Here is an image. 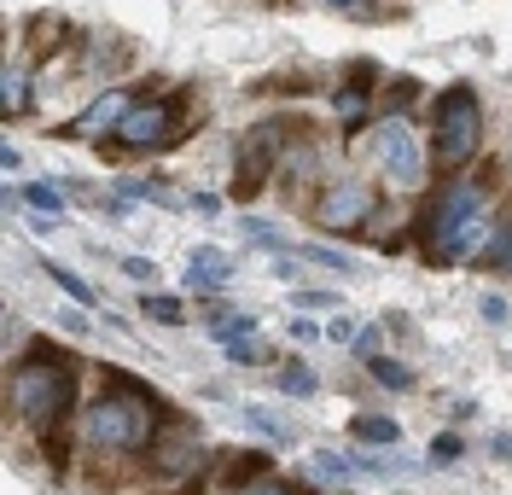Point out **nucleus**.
Returning <instances> with one entry per match:
<instances>
[{
	"label": "nucleus",
	"mask_w": 512,
	"mask_h": 495,
	"mask_svg": "<svg viewBox=\"0 0 512 495\" xmlns=\"http://www.w3.org/2000/svg\"><path fill=\"white\" fill-rule=\"evenodd\" d=\"M24 204L41 210V216H59V222H64V193L53 187V181H30V187H24Z\"/></svg>",
	"instance_id": "18"
},
{
	"label": "nucleus",
	"mask_w": 512,
	"mask_h": 495,
	"mask_svg": "<svg viewBox=\"0 0 512 495\" xmlns=\"http://www.w3.org/2000/svg\"><path fill=\"white\" fill-rule=\"evenodd\" d=\"M478 140H483V105L472 94V82H454L431 99V152H437V164L454 169L472 164Z\"/></svg>",
	"instance_id": "4"
},
{
	"label": "nucleus",
	"mask_w": 512,
	"mask_h": 495,
	"mask_svg": "<svg viewBox=\"0 0 512 495\" xmlns=\"http://www.w3.org/2000/svg\"><path fill=\"white\" fill-rule=\"evenodd\" d=\"M181 134H187V105H181V94H158V99H134V111H128L123 129H117V146H128V152H163Z\"/></svg>",
	"instance_id": "5"
},
{
	"label": "nucleus",
	"mask_w": 512,
	"mask_h": 495,
	"mask_svg": "<svg viewBox=\"0 0 512 495\" xmlns=\"http://www.w3.org/2000/svg\"><path fill=\"white\" fill-rule=\"evenodd\" d=\"M483 233H489V216H483V187L478 181H448L431 216H425V239H431V257L443 263H460V257H478Z\"/></svg>",
	"instance_id": "3"
},
{
	"label": "nucleus",
	"mask_w": 512,
	"mask_h": 495,
	"mask_svg": "<svg viewBox=\"0 0 512 495\" xmlns=\"http://www.w3.org/2000/svg\"><path fill=\"white\" fill-rule=\"evenodd\" d=\"M140 309H146V321H158V327H181V321H187L181 297H169V292H152L146 303H140Z\"/></svg>",
	"instance_id": "17"
},
{
	"label": "nucleus",
	"mask_w": 512,
	"mask_h": 495,
	"mask_svg": "<svg viewBox=\"0 0 512 495\" xmlns=\"http://www.w3.org/2000/svg\"><path fill=\"white\" fill-rule=\"evenodd\" d=\"M251 495H297L291 484H262V490H251Z\"/></svg>",
	"instance_id": "39"
},
{
	"label": "nucleus",
	"mask_w": 512,
	"mask_h": 495,
	"mask_svg": "<svg viewBox=\"0 0 512 495\" xmlns=\"http://www.w3.org/2000/svg\"><path fill=\"white\" fill-rule=\"evenodd\" d=\"M326 338H332V344H355V327L344 315H332V321H326Z\"/></svg>",
	"instance_id": "32"
},
{
	"label": "nucleus",
	"mask_w": 512,
	"mask_h": 495,
	"mask_svg": "<svg viewBox=\"0 0 512 495\" xmlns=\"http://www.w3.org/2000/svg\"><path fill=\"white\" fill-rule=\"evenodd\" d=\"M367 373H373L379 385H390V391H408V385H414V367L390 362V356H367Z\"/></svg>",
	"instance_id": "19"
},
{
	"label": "nucleus",
	"mask_w": 512,
	"mask_h": 495,
	"mask_svg": "<svg viewBox=\"0 0 512 495\" xmlns=\"http://www.w3.org/2000/svg\"><path fill=\"white\" fill-rule=\"evenodd\" d=\"M0 111L6 117H24L30 111V59L24 53L6 59V70H0Z\"/></svg>",
	"instance_id": "13"
},
{
	"label": "nucleus",
	"mask_w": 512,
	"mask_h": 495,
	"mask_svg": "<svg viewBox=\"0 0 512 495\" xmlns=\"http://www.w3.org/2000/svg\"><path fill=\"white\" fill-rule=\"evenodd\" d=\"M210 332H216L222 344H233V338H256V315H245V309H227V303H216V309H210Z\"/></svg>",
	"instance_id": "15"
},
{
	"label": "nucleus",
	"mask_w": 512,
	"mask_h": 495,
	"mask_svg": "<svg viewBox=\"0 0 512 495\" xmlns=\"http://www.w3.org/2000/svg\"><path fill=\"white\" fill-rule=\"evenodd\" d=\"M332 6H338V12H373L367 0H332Z\"/></svg>",
	"instance_id": "38"
},
{
	"label": "nucleus",
	"mask_w": 512,
	"mask_h": 495,
	"mask_svg": "<svg viewBox=\"0 0 512 495\" xmlns=\"http://www.w3.org/2000/svg\"><path fill=\"white\" fill-rule=\"evenodd\" d=\"M227 362L233 367H262L268 362V350H262L256 338H233V344H227Z\"/></svg>",
	"instance_id": "24"
},
{
	"label": "nucleus",
	"mask_w": 512,
	"mask_h": 495,
	"mask_svg": "<svg viewBox=\"0 0 512 495\" xmlns=\"http://www.w3.org/2000/svg\"><path fill=\"white\" fill-rule=\"evenodd\" d=\"M12 402H18V414H24L35 431L64 426L70 408H76V373H70V362H64L59 350L47 356V350L35 344L30 356L12 367Z\"/></svg>",
	"instance_id": "2"
},
{
	"label": "nucleus",
	"mask_w": 512,
	"mask_h": 495,
	"mask_svg": "<svg viewBox=\"0 0 512 495\" xmlns=\"http://www.w3.org/2000/svg\"><path fill=\"white\" fill-rule=\"evenodd\" d=\"M315 472H320V478H332V484H344V478H355L361 466L344 461V455H332V449H320V455H315Z\"/></svg>",
	"instance_id": "23"
},
{
	"label": "nucleus",
	"mask_w": 512,
	"mask_h": 495,
	"mask_svg": "<svg viewBox=\"0 0 512 495\" xmlns=\"http://www.w3.org/2000/svg\"><path fill=\"white\" fill-rule=\"evenodd\" d=\"M0 169H24V152L18 146H0Z\"/></svg>",
	"instance_id": "35"
},
{
	"label": "nucleus",
	"mask_w": 512,
	"mask_h": 495,
	"mask_svg": "<svg viewBox=\"0 0 512 495\" xmlns=\"http://www.w3.org/2000/svg\"><path fill=\"white\" fill-rule=\"evenodd\" d=\"M291 303H297V309H332V315L344 309V303H338L332 292H291Z\"/></svg>",
	"instance_id": "30"
},
{
	"label": "nucleus",
	"mask_w": 512,
	"mask_h": 495,
	"mask_svg": "<svg viewBox=\"0 0 512 495\" xmlns=\"http://www.w3.org/2000/svg\"><path fill=\"white\" fill-rule=\"evenodd\" d=\"M297 257H309V263L332 268V274H355V263H350V257H344V251H326V245H303Z\"/></svg>",
	"instance_id": "25"
},
{
	"label": "nucleus",
	"mask_w": 512,
	"mask_h": 495,
	"mask_svg": "<svg viewBox=\"0 0 512 495\" xmlns=\"http://www.w3.org/2000/svg\"><path fill=\"white\" fill-rule=\"evenodd\" d=\"M239 228L251 233L256 245H280V251H286V233L274 228V222H262V216H239Z\"/></svg>",
	"instance_id": "26"
},
{
	"label": "nucleus",
	"mask_w": 512,
	"mask_h": 495,
	"mask_svg": "<svg viewBox=\"0 0 512 495\" xmlns=\"http://www.w3.org/2000/svg\"><path fill=\"white\" fill-rule=\"evenodd\" d=\"M41 268H47V280H53L59 292H70V297H76V303H94V286H88L82 274H70V268H64V263H41Z\"/></svg>",
	"instance_id": "20"
},
{
	"label": "nucleus",
	"mask_w": 512,
	"mask_h": 495,
	"mask_svg": "<svg viewBox=\"0 0 512 495\" xmlns=\"http://www.w3.org/2000/svg\"><path fill=\"white\" fill-rule=\"evenodd\" d=\"M478 263L483 268H512V222H507V228H495V239L478 251Z\"/></svg>",
	"instance_id": "21"
},
{
	"label": "nucleus",
	"mask_w": 512,
	"mask_h": 495,
	"mask_svg": "<svg viewBox=\"0 0 512 495\" xmlns=\"http://www.w3.org/2000/svg\"><path fill=\"white\" fill-rule=\"evenodd\" d=\"M53 228H59V216H41V210L30 216V233H53Z\"/></svg>",
	"instance_id": "36"
},
{
	"label": "nucleus",
	"mask_w": 512,
	"mask_h": 495,
	"mask_svg": "<svg viewBox=\"0 0 512 495\" xmlns=\"http://www.w3.org/2000/svg\"><path fill=\"white\" fill-rule=\"evenodd\" d=\"M350 88H338L332 94V111L344 117V129H355V123H367V88H373V65H350Z\"/></svg>",
	"instance_id": "12"
},
{
	"label": "nucleus",
	"mask_w": 512,
	"mask_h": 495,
	"mask_svg": "<svg viewBox=\"0 0 512 495\" xmlns=\"http://www.w3.org/2000/svg\"><path fill=\"white\" fill-rule=\"evenodd\" d=\"M478 309H483V321H489V327H507V321H512V309H507V297H501V292H483Z\"/></svg>",
	"instance_id": "27"
},
{
	"label": "nucleus",
	"mask_w": 512,
	"mask_h": 495,
	"mask_svg": "<svg viewBox=\"0 0 512 495\" xmlns=\"http://www.w3.org/2000/svg\"><path fill=\"white\" fill-rule=\"evenodd\" d=\"M274 280H297V263H291L286 251H280V263H274Z\"/></svg>",
	"instance_id": "37"
},
{
	"label": "nucleus",
	"mask_w": 512,
	"mask_h": 495,
	"mask_svg": "<svg viewBox=\"0 0 512 495\" xmlns=\"http://www.w3.org/2000/svg\"><path fill=\"white\" fill-rule=\"evenodd\" d=\"M152 466H158L163 478H175V472L198 466V431H192L187 420H175V414H163L158 437H152Z\"/></svg>",
	"instance_id": "9"
},
{
	"label": "nucleus",
	"mask_w": 512,
	"mask_h": 495,
	"mask_svg": "<svg viewBox=\"0 0 512 495\" xmlns=\"http://www.w3.org/2000/svg\"><path fill=\"white\" fill-rule=\"evenodd\" d=\"M123 274L140 280V286H152V280H158V263H152V257H123Z\"/></svg>",
	"instance_id": "29"
},
{
	"label": "nucleus",
	"mask_w": 512,
	"mask_h": 495,
	"mask_svg": "<svg viewBox=\"0 0 512 495\" xmlns=\"http://www.w3.org/2000/svg\"><path fill=\"white\" fill-rule=\"evenodd\" d=\"M227 280H233V263H227L216 245H198L187 257V286L192 292H222Z\"/></svg>",
	"instance_id": "11"
},
{
	"label": "nucleus",
	"mask_w": 512,
	"mask_h": 495,
	"mask_svg": "<svg viewBox=\"0 0 512 495\" xmlns=\"http://www.w3.org/2000/svg\"><path fill=\"white\" fill-rule=\"evenodd\" d=\"M280 385H286V396H315V373L309 367H286Z\"/></svg>",
	"instance_id": "28"
},
{
	"label": "nucleus",
	"mask_w": 512,
	"mask_h": 495,
	"mask_svg": "<svg viewBox=\"0 0 512 495\" xmlns=\"http://www.w3.org/2000/svg\"><path fill=\"white\" fill-rule=\"evenodd\" d=\"M262 472H268V455H245V461H233V466H227V484H233V490L245 495V484H251V478H262Z\"/></svg>",
	"instance_id": "22"
},
{
	"label": "nucleus",
	"mask_w": 512,
	"mask_h": 495,
	"mask_svg": "<svg viewBox=\"0 0 512 495\" xmlns=\"http://www.w3.org/2000/svg\"><path fill=\"white\" fill-rule=\"evenodd\" d=\"M367 216H373V187H361V181H338L320 198V228L332 233H361Z\"/></svg>",
	"instance_id": "8"
},
{
	"label": "nucleus",
	"mask_w": 512,
	"mask_h": 495,
	"mask_svg": "<svg viewBox=\"0 0 512 495\" xmlns=\"http://www.w3.org/2000/svg\"><path fill=\"white\" fill-rule=\"evenodd\" d=\"M350 431H355V443H367V449H396L402 443V426L390 414H355Z\"/></svg>",
	"instance_id": "14"
},
{
	"label": "nucleus",
	"mask_w": 512,
	"mask_h": 495,
	"mask_svg": "<svg viewBox=\"0 0 512 495\" xmlns=\"http://www.w3.org/2000/svg\"><path fill=\"white\" fill-rule=\"evenodd\" d=\"M192 210H198V216H216V210H222V198H216V193H192Z\"/></svg>",
	"instance_id": "33"
},
{
	"label": "nucleus",
	"mask_w": 512,
	"mask_h": 495,
	"mask_svg": "<svg viewBox=\"0 0 512 495\" xmlns=\"http://www.w3.org/2000/svg\"><path fill=\"white\" fill-rule=\"evenodd\" d=\"M233 193L256 198L268 187V169L286 164V117H268V123H251L239 134V158H233Z\"/></svg>",
	"instance_id": "6"
},
{
	"label": "nucleus",
	"mask_w": 512,
	"mask_h": 495,
	"mask_svg": "<svg viewBox=\"0 0 512 495\" xmlns=\"http://www.w3.org/2000/svg\"><path fill=\"white\" fill-rule=\"evenodd\" d=\"M128 111H134V99H128L123 88H105V94H99L94 105H88V111L76 117V129H70V134H82V140H105V134L123 129Z\"/></svg>",
	"instance_id": "10"
},
{
	"label": "nucleus",
	"mask_w": 512,
	"mask_h": 495,
	"mask_svg": "<svg viewBox=\"0 0 512 495\" xmlns=\"http://www.w3.org/2000/svg\"><path fill=\"white\" fill-rule=\"evenodd\" d=\"M355 350H361V362H367V356L379 350V332H373V327H367V332H355Z\"/></svg>",
	"instance_id": "34"
},
{
	"label": "nucleus",
	"mask_w": 512,
	"mask_h": 495,
	"mask_svg": "<svg viewBox=\"0 0 512 495\" xmlns=\"http://www.w3.org/2000/svg\"><path fill=\"white\" fill-rule=\"evenodd\" d=\"M379 169L396 187H419L425 181V152H419V140L402 123H384L379 129Z\"/></svg>",
	"instance_id": "7"
},
{
	"label": "nucleus",
	"mask_w": 512,
	"mask_h": 495,
	"mask_svg": "<svg viewBox=\"0 0 512 495\" xmlns=\"http://www.w3.org/2000/svg\"><path fill=\"white\" fill-rule=\"evenodd\" d=\"M158 426H163V396L152 391L146 379L117 373V367L105 373L99 402H88V414H82V437H88V449H111V455L152 443Z\"/></svg>",
	"instance_id": "1"
},
{
	"label": "nucleus",
	"mask_w": 512,
	"mask_h": 495,
	"mask_svg": "<svg viewBox=\"0 0 512 495\" xmlns=\"http://www.w3.org/2000/svg\"><path fill=\"white\" fill-rule=\"evenodd\" d=\"M245 426H256L262 437H274V443H297V426L280 420V414H268V408H245Z\"/></svg>",
	"instance_id": "16"
},
{
	"label": "nucleus",
	"mask_w": 512,
	"mask_h": 495,
	"mask_svg": "<svg viewBox=\"0 0 512 495\" xmlns=\"http://www.w3.org/2000/svg\"><path fill=\"white\" fill-rule=\"evenodd\" d=\"M431 461H437V466L460 461V437H454V431H443V437H437V443H431Z\"/></svg>",
	"instance_id": "31"
}]
</instances>
